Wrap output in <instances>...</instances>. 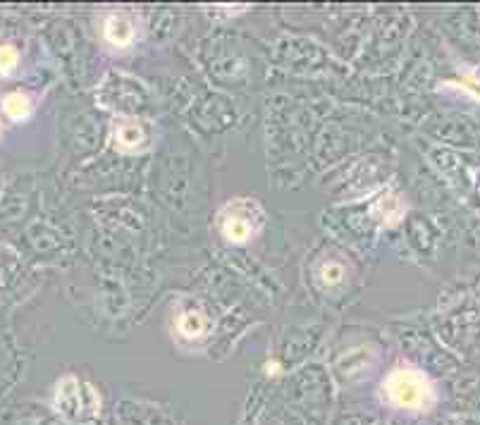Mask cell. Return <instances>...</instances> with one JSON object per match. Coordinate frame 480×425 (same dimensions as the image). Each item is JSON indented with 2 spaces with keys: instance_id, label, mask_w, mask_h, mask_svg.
Wrapping results in <instances>:
<instances>
[{
  "instance_id": "1",
  "label": "cell",
  "mask_w": 480,
  "mask_h": 425,
  "mask_svg": "<svg viewBox=\"0 0 480 425\" xmlns=\"http://www.w3.org/2000/svg\"><path fill=\"white\" fill-rule=\"evenodd\" d=\"M385 392L399 409H428L433 404V387L423 373L413 368H394L385 380Z\"/></svg>"
},
{
  "instance_id": "2",
  "label": "cell",
  "mask_w": 480,
  "mask_h": 425,
  "mask_svg": "<svg viewBox=\"0 0 480 425\" xmlns=\"http://www.w3.org/2000/svg\"><path fill=\"white\" fill-rule=\"evenodd\" d=\"M248 203L246 201H239L234 205H229V210L222 215V222H220V229L225 234V239L234 241V244H244L253 236L256 232V224L253 220H248Z\"/></svg>"
},
{
  "instance_id": "3",
  "label": "cell",
  "mask_w": 480,
  "mask_h": 425,
  "mask_svg": "<svg viewBox=\"0 0 480 425\" xmlns=\"http://www.w3.org/2000/svg\"><path fill=\"white\" fill-rule=\"evenodd\" d=\"M106 41L118 48H125L134 41V22L125 15V12H118V15H110L106 20Z\"/></svg>"
},
{
  "instance_id": "4",
  "label": "cell",
  "mask_w": 480,
  "mask_h": 425,
  "mask_svg": "<svg viewBox=\"0 0 480 425\" xmlns=\"http://www.w3.org/2000/svg\"><path fill=\"white\" fill-rule=\"evenodd\" d=\"M177 330H179L182 337L198 339V337L206 335V330H208V318H206L203 313H198V311H187V313L179 315Z\"/></svg>"
},
{
  "instance_id": "5",
  "label": "cell",
  "mask_w": 480,
  "mask_h": 425,
  "mask_svg": "<svg viewBox=\"0 0 480 425\" xmlns=\"http://www.w3.org/2000/svg\"><path fill=\"white\" fill-rule=\"evenodd\" d=\"M115 139H118L120 148L134 151L144 141V132H141V127L134 122H122V125H118V129H115Z\"/></svg>"
},
{
  "instance_id": "6",
  "label": "cell",
  "mask_w": 480,
  "mask_h": 425,
  "mask_svg": "<svg viewBox=\"0 0 480 425\" xmlns=\"http://www.w3.org/2000/svg\"><path fill=\"white\" fill-rule=\"evenodd\" d=\"M3 110L10 120H24L32 113V103L24 94H8L3 99Z\"/></svg>"
},
{
  "instance_id": "7",
  "label": "cell",
  "mask_w": 480,
  "mask_h": 425,
  "mask_svg": "<svg viewBox=\"0 0 480 425\" xmlns=\"http://www.w3.org/2000/svg\"><path fill=\"white\" fill-rule=\"evenodd\" d=\"M17 60H20V56H17V51L12 46H0V75H10L12 70L17 68Z\"/></svg>"
},
{
  "instance_id": "8",
  "label": "cell",
  "mask_w": 480,
  "mask_h": 425,
  "mask_svg": "<svg viewBox=\"0 0 480 425\" xmlns=\"http://www.w3.org/2000/svg\"><path fill=\"white\" fill-rule=\"evenodd\" d=\"M320 277H323L325 284H339L344 280V268L339 263H325L320 268Z\"/></svg>"
}]
</instances>
